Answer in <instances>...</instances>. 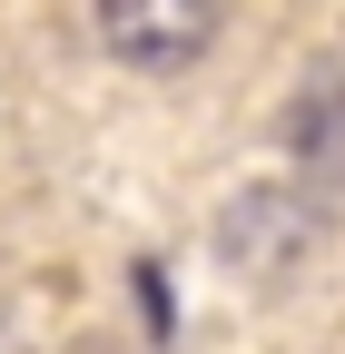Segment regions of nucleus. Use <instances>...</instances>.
<instances>
[{"instance_id":"1","label":"nucleus","mask_w":345,"mask_h":354,"mask_svg":"<svg viewBox=\"0 0 345 354\" xmlns=\"http://www.w3.org/2000/svg\"><path fill=\"white\" fill-rule=\"evenodd\" d=\"M99 39L118 59H139V69H188L207 39H218V20H207L197 0H139V10H109Z\"/></svg>"}]
</instances>
